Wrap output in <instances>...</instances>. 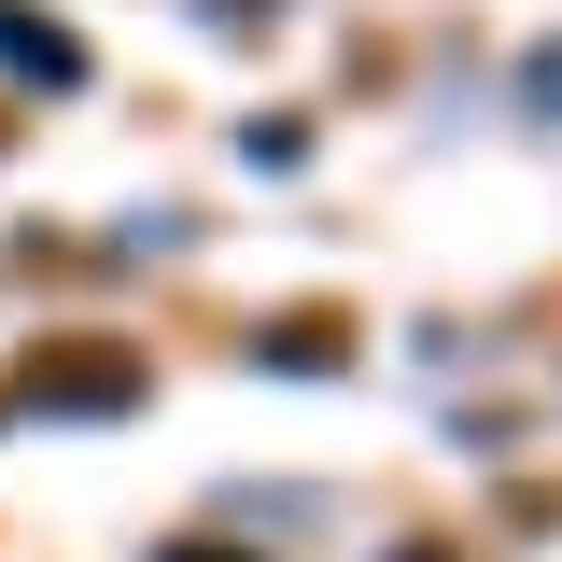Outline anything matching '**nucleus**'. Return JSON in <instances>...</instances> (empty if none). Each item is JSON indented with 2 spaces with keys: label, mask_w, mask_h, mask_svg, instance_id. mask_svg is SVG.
I'll list each match as a JSON object with an SVG mask.
<instances>
[{
  "label": "nucleus",
  "mask_w": 562,
  "mask_h": 562,
  "mask_svg": "<svg viewBox=\"0 0 562 562\" xmlns=\"http://www.w3.org/2000/svg\"><path fill=\"white\" fill-rule=\"evenodd\" d=\"M140 366L127 338H57V351H29V408H70V422H113V408H140Z\"/></svg>",
  "instance_id": "1"
},
{
  "label": "nucleus",
  "mask_w": 562,
  "mask_h": 562,
  "mask_svg": "<svg viewBox=\"0 0 562 562\" xmlns=\"http://www.w3.org/2000/svg\"><path fill=\"white\" fill-rule=\"evenodd\" d=\"M0 70H14V85H43V99H70V85H85V43H70L43 0H0Z\"/></svg>",
  "instance_id": "2"
},
{
  "label": "nucleus",
  "mask_w": 562,
  "mask_h": 562,
  "mask_svg": "<svg viewBox=\"0 0 562 562\" xmlns=\"http://www.w3.org/2000/svg\"><path fill=\"white\" fill-rule=\"evenodd\" d=\"M268 366H338V310H295V324H268Z\"/></svg>",
  "instance_id": "3"
},
{
  "label": "nucleus",
  "mask_w": 562,
  "mask_h": 562,
  "mask_svg": "<svg viewBox=\"0 0 562 562\" xmlns=\"http://www.w3.org/2000/svg\"><path fill=\"white\" fill-rule=\"evenodd\" d=\"M169 562H225V549H169Z\"/></svg>",
  "instance_id": "4"
}]
</instances>
